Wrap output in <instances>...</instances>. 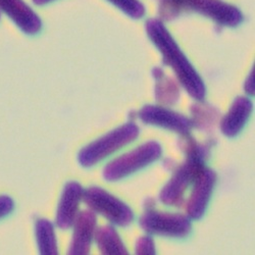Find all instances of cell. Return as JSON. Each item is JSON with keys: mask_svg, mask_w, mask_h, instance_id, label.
Wrapping results in <instances>:
<instances>
[{"mask_svg": "<svg viewBox=\"0 0 255 255\" xmlns=\"http://www.w3.org/2000/svg\"><path fill=\"white\" fill-rule=\"evenodd\" d=\"M97 219L92 210L79 212L74 222L73 238L68 250L71 255H86L90 253L96 230Z\"/></svg>", "mask_w": 255, "mask_h": 255, "instance_id": "obj_9", "label": "cell"}, {"mask_svg": "<svg viewBox=\"0 0 255 255\" xmlns=\"http://www.w3.org/2000/svg\"><path fill=\"white\" fill-rule=\"evenodd\" d=\"M0 10L28 35H36L42 29L41 18L24 0H0Z\"/></svg>", "mask_w": 255, "mask_h": 255, "instance_id": "obj_10", "label": "cell"}, {"mask_svg": "<svg viewBox=\"0 0 255 255\" xmlns=\"http://www.w3.org/2000/svg\"><path fill=\"white\" fill-rule=\"evenodd\" d=\"M185 154L187 155L185 162L176 168L173 177L164 185L159 194L160 201L165 205L181 207L184 204L187 188L204 168L209 155V146L196 142Z\"/></svg>", "mask_w": 255, "mask_h": 255, "instance_id": "obj_2", "label": "cell"}, {"mask_svg": "<svg viewBox=\"0 0 255 255\" xmlns=\"http://www.w3.org/2000/svg\"><path fill=\"white\" fill-rule=\"evenodd\" d=\"M82 199L92 211L117 226L127 227L134 220V212L130 206L102 188H88L84 191Z\"/></svg>", "mask_w": 255, "mask_h": 255, "instance_id": "obj_5", "label": "cell"}, {"mask_svg": "<svg viewBox=\"0 0 255 255\" xmlns=\"http://www.w3.org/2000/svg\"><path fill=\"white\" fill-rule=\"evenodd\" d=\"M135 250L138 255H153L156 253L154 241L149 236L140 237L136 242Z\"/></svg>", "mask_w": 255, "mask_h": 255, "instance_id": "obj_18", "label": "cell"}, {"mask_svg": "<svg viewBox=\"0 0 255 255\" xmlns=\"http://www.w3.org/2000/svg\"><path fill=\"white\" fill-rule=\"evenodd\" d=\"M138 117L147 125L163 128V129L177 132L180 135L189 134L192 129L191 120L187 117L159 105L148 104L143 106Z\"/></svg>", "mask_w": 255, "mask_h": 255, "instance_id": "obj_7", "label": "cell"}, {"mask_svg": "<svg viewBox=\"0 0 255 255\" xmlns=\"http://www.w3.org/2000/svg\"><path fill=\"white\" fill-rule=\"evenodd\" d=\"M244 90L247 94L253 95L254 94V70L252 69L246 82L244 85Z\"/></svg>", "mask_w": 255, "mask_h": 255, "instance_id": "obj_20", "label": "cell"}, {"mask_svg": "<svg viewBox=\"0 0 255 255\" xmlns=\"http://www.w3.org/2000/svg\"><path fill=\"white\" fill-rule=\"evenodd\" d=\"M253 110L252 101L244 96L234 100L229 112L221 121V131L227 137H236L241 133Z\"/></svg>", "mask_w": 255, "mask_h": 255, "instance_id": "obj_12", "label": "cell"}, {"mask_svg": "<svg viewBox=\"0 0 255 255\" xmlns=\"http://www.w3.org/2000/svg\"><path fill=\"white\" fill-rule=\"evenodd\" d=\"M139 128L135 123H127L85 146L79 152L78 160L84 167H91L122 147L130 144L139 136Z\"/></svg>", "mask_w": 255, "mask_h": 255, "instance_id": "obj_3", "label": "cell"}, {"mask_svg": "<svg viewBox=\"0 0 255 255\" xmlns=\"http://www.w3.org/2000/svg\"><path fill=\"white\" fill-rule=\"evenodd\" d=\"M54 1V0H33V2L36 4V5H44V4H47V3H50Z\"/></svg>", "mask_w": 255, "mask_h": 255, "instance_id": "obj_21", "label": "cell"}, {"mask_svg": "<svg viewBox=\"0 0 255 255\" xmlns=\"http://www.w3.org/2000/svg\"><path fill=\"white\" fill-rule=\"evenodd\" d=\"M13 200L6 195L0 196V219L5 218L13 210Z\"/></svg>", "mask_w": 255, "mask_h": 255, "instance_id": "obj_19", "label": "cell"}, {"mask_svg": "<svg viewBox=\"0 0 255 255\" xmlns=\"http://www.w3.org/2000/svg\"><path fill=\"white\" fill-rule=\"evenodd\" d=\"M145 27L148 37L160 51L164 65L173 69L177 79L191 97L203 101L206 95L204 82L163 23L160 19L151 18L147 20Z\"/></svg>", "mask_w": 255, "mask_h": 255, "instance_id": "obj_1", "label": "cell"}, {"mask_svg": "<svg viewBox=\"0 0 255 255\" xmlns=\"http://www.w3.org/2000/svg\"><path fill=\"white\" fill-rule=\"evenodd\" d=\"M95 242L99 251L105 255H126L129 252L116 229L112 226H103L95 230Z\"/></svg>", "mask_w": 255, "mask_h": 255, "instance_id": "obj_13", "label": "cell"}, {"mask_svg": "<svg viewBox=\"0 0 255 255\" xmlns=\"http://www.w3.org/2000/svg\"><path fill=\"white\" fill-rule=\"evenodd\" d=\"M152 75L156 81L155 99L162 105H174L180 98V88L177 82L165 76L160 68H154Z\"/></svg>", "mask_w": 255, "mask_h": 255, "instance_id": "obj_14", "label": "cell"}, {"mask_svg": "<svg viewBox=\"0 0 255 255\" xmlns=\"http://www.w3.org/2000/svg\"><path fill=\"white\" fill-rule=\"evenodd\" d=\"M139 226L146 233L172 238H185L192 226L188 217L181 214H171L148 209L139 220Z\"/></svg>", "mask_w": 255, "mask_h": 255, "instance_id": "obj_6", "label": "cell"}, {"mask_svg": "<svg viewBox=\"0 0 255 255\" xmlns=\"http://www.w3.org/2000/svg\"><path fill=\"white\" fill-rule=\"evenodd\" d=\"M35 232L40 253L43 255H56L58 247L52 223L45 219L38 220L35 225Z\"/></svg>", "mask_w": 255, "mask_h": 255, "instance_id": "obj_15", "label": "cell"}, {"mask_svg": "<svg viewBox=\"0 0 255 255\" xmlns=\"http://www.w3.org/2000/svg\"><path fill=\"white\" fill-rule=\"evenodd\" d=\"M161 154V146L156 141H148L106 164L103 169V178L109 182L124 179L156 161Z\"/></svg>", "mask_w": 255, "mask_h": 255, "instance_id": "obj_4", "label": "cell"}, {"mask_svg": "<svg viewBox=\"0 0 255 255\" xmlns=\"http://www.w3.org/2000/svg\"><path fill=\"white\" fill-rule=\"evenodd\" d=\"M132 18H141L145 14L144 5L138 0H109Z\"/></svg>", "mask_w": 255, "mask_h": 255, "instance_id": "obj_17", "label": "cell"}, {"mask_svg": "<svg viewBox=\"0 0 255 255\" xmlns=\"http://www.w3.org/2000/svg\"><path fill=\"white\" fill-rule=\"evenodd\" d=\"M191 114H192V120L191 124L192 127H196L200 130H209L220 118V113L212 106L201 103H195L191 108Z\"/></svg>", "mask_w": 255, "mask_h": 255, "instance_id": "obj_16", "label": "cell"}, {"mask_svg": "<svg viewBox=\"0 0 255 255\" xmlns=\"http://www.w3.org/2000/svg\"><path fill=\"white\" fill-rule=\"evenodd\" d=\"M83 193L84 189L78 182H69L63 188L55 218V224L59 229L68 230L73 227Z\"/></svg>", "mask_w": 255, "mask_h": 255, "instance_id": "obj_11", "label": "cell"}, {"mask_svg": "<svg viewBox=\"0 0 255 255\" xmlns=\"http://www.w3.org/2000/svg\"><path fill=\"white\" fill-rule=\"evenodd\" d=\"M217 174L210 168H203L193 182V189L187 204L186 210L189 219H201L208 206L212 191L216 186Z\"/></svg>", "mask_w": 255, "mask_h": 255, "instance_id": "obj_8", "label": "cell"}]
</instances>
